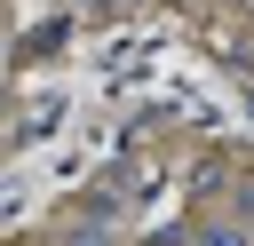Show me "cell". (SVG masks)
<instances>
[{"mask_svg":"<svg viewBox=\"0 0 254 246\" xmlns=\"http://www.w3.org/2000/svg\"><path fill=\"white\" fill-rule=\"evenodd\" d=\"M198 246H246V230H238V222H206V230H198Z\"/></svg>","mask_w":254,"mask_h":246,"instance_id":"cell-1","label":"cell"},{"mask_svg":"<svg viewBox=\"0 0 254 246\" xmlns=\"http://www.w3.org/2000/svg\"><path fill=\"white\" fill-rule=\"evenodd\" d=\"M71 246H111V238H103V230H79V238H71Z\"/></svg>","mask_w":254,"mask_h":246,"instance_id":"cell-2","label":"cell"}]
</instances>
